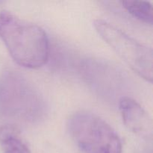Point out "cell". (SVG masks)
Masks as SVG:
<instances>
[{"instance_id": "52a82bcc", "label": "cell", "mask_w": 153, "mask_h": 153, "mask_svg": "<svg viewBox=\"0 0 153 153\" xmlns=\"http://www.w3.org/2000/svg\"><path fill=\"white\" fill-rule=\"evenodd\" d=\"M123 7L136 19L152 25L153 10L152 4L146 1H123Z\"/></svg>"}, {"instance_id": "277c9868", "label": "cell", "mask_w": 153, "mask_h": 153, "mask_svg": "<svg viewBox=\"0 0 153 153\" xmlns=\"http://www.w3.org/2000/svg\"><path fill=\"white\" fill-rule=\"evenodd\" d=\"M94 25L100 37L138 76L149 82L153 79L152 48L137 41L107 21L97 19Z\"/></svg>"}, {"instance_id": "5b68a950", "label": "cell", "mask_w": 153, "mask_h": 153, "mask_svg": "<svg viewBox=\"0 0 153 153\" xmlns=\"http://www.w3.org/2000/svg\"><path fill=\"white\" fill-rule=\"evenodd\" d=\"M119 108L123 121L130 131L144 138L152 137V119L137 102L129 97H122Z\"/></svg>"}, {"instance_id": "7a4b0ae2", "label": "cell", "mask_w": 153, "mask_h": 153, "mask_svg": "<svg viewBox=\"0 0 153 153\" xmlns=\"http://www.w3.org/2000/svg\"><path fill=\"white\" fill-rule=\"evenodd\" d=\"M44 100L25 77L7 72L0 77V111L21 122L39 120L45 113Z\"/></svg>"}, {"instance_id": "3957f363", "label": "cell", "mask_w": 153, "mask_h": 153, "mask_svg": "<svg viewBox=\"0 0 153 153\" xmlns=\"http://www.w3.org/2000/svg\"><path fill=\"white\" fill-rule=\"evenodd\" d=\"M70 134L83 153H122V142L113 128L95 114L79 111L69 120Z\"/></svg>"}, {"instance_id": "8992f818", "label": "cell", "mask_w": 153, "mask_h": 153, "mask_svg": "<svg viewBox=\"0 0 153 153\" xmlns=\"http://www.w3.org/2000/svg\"><path fill=\"white\" fill-rule=\"evenodd\" d=\"M0 146L3 153H31L19 130L10 124L0 127Z\"/></svg>"}, {"instance_id": "6da1fadb", "label": "cell", "mask_w": 153, "mask_h": 153, "mask_svg": "<svg viewBox=\"0 0 153 153\" xmlns=\"http://www.w3.org/2000/svg\"><path fill=\"white\" fill-rule=\"evenodd\" d=\"M0 39L22 67L39 68L47 61L49 43L44 30L8 10L0 11Z\"/></svg>"}]
</instances>
